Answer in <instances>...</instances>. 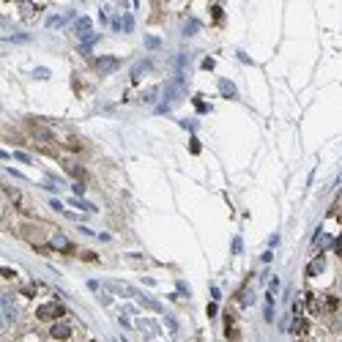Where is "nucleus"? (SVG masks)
<instances>
[{
  "label": "nucleus",
  "mask_w": 342,
  "mask_h": 342,
  "mask_svg": "<svg viewBox=\"0 0 342 342\" xmlns=\"http://www.w3.org/2000/svg\"><path fill=\"white\" fill-rule=\"evenodd\" d=\"M0 304H3V323L11 326L14 320H17V307H14V299H11V296H3V299H0Z\"/></svg>",
  "instance_id": "obj_1"
},
{
  "label": "nucleus",
  "mask_w": 342,
  "mask_h": 342,
  "mask_svg": "<svg viewBox=\"0 0 342 342\" xmlns=\"http://www.w3.org/2000/svg\"><path fill=\"white\" fill-rule=\"evenodd\" d=\"M90 30H93V22H90L88 17L77 19V25H74V33H77L80 39H83V42H88V39H93V33H90Z\"/></svg>",
  "instance_id": "obj_2"
},
{
  "label": "nucleus",
  "mask_w": 342,
  "mask_h": 342,
  "mask_svg": "<svg viewBox=\"0 0 342 342\" xmlns=\"http://www.w3.org/2000/svg\"><path fill=\"white\" fill-rule=\"evenodd\" d=\"M66 309L60 307V304H44V307H39V318L42 320H52V318H60Z\"/></svg>",
  "instance_id": "obj_3"
},
{
  "label": "nucleus",
  "mask_w": 342,
  "mask_h": 342,
  "mask_svg": "<svg viewBox=\"0 0 342 342\" xmlns=\"http://www.w3.org/2000/svg\"><path fill=\"white\" fill-rule=\"evenodd\" d=\"M118 69V58H99L96 60V71L99 74H110V71Z\"/></svg>",
  "instance_id": "obj_4"
},
{
  "label": "nucleus",
  "mask_w": 342,
  "mask_h": 342,
  "mask_svg": "<svg viewBox=\"0 0 342 342\" xmlns=\"http://www.w3.org/2000/svg\"><path fill=\"white\" fill-rule=\"evenodd\" d=\"M49 334H52L55 340H69V337H71V326L69 323H55L52 329H49Z\"/></svg>",
  "instance_id": "obj_5"
},
{
  "label": "nucleus",
  "mask_w": 342,
  "mask_h": 342,
  "mask_svg": "<svg viewBox=\"0 0 342 342\" xmlns=\"http://www.w3.org/2000/svg\"><path fill=\"white\" fill-rule=\"evenodd\" d=\"M323 265H326V263H323V257H315L312 263L307 265V274H309V277H318V274L323 271Z\"/></svg>",
  "instance_id": "obj_6"
},
{
  "label": "nucleus",
  "mask_w": 342,
  "mask_h": 342,
  "mask_svg": "<svg viewBox=\"0 0 342 342\" xmlns=\"http://www.w3.org/2000/svg\"><path fill=\"white\" fill-rule=\"evenodd\" d=\"M219 90H222V96H236V85L230 80H219Z\"/></svg>",
  "instance_id": "obj_7"
},
{
  "label": "nucleus",
  "mask_w": 342,
  "mask_h": 342,
  "mask_svg": "<svg viewBox=\"0 0 342 342\" xmlns=\"http://www.w3.org/2000/svg\"><path fill=\"white\" fill-rule=\"evenodd\" d=\"M290 331H293V334H304V331H307V320H304V318H296L293 323H290Z\"/></svg>",
  "instance_id": "obj_8"
},
{
  "label": "nucleus",
  "mask_w": 342,
  "mask_h": 342,
  "mask_svg": "<svg viewBox=\"0 0 342 342\" xmlns=\"http://www.w3.org/2000/svg\"><path fill=\"white\" fill-rule=\"evenodd\" d=\"M52 247H55V249H69V238L58 233V236H52Z\"/></svg>",
  "instance_id": "obj_9"
},
{
  "label": "nucleus",
  "mask_w": 342,
  "mask_h": 342,
  "mask_svg": "<svg viewBox=\"0 0 342 342\" xmlns=\"http://www.w3.org/2000/svg\"><path fill=\"white\" fill-rule=\"evenodd\" d=\"M195 30H197V22H195V19H189V25L183 28V33H186V36H192Z\"/></svg>",
  "instance_id": "obj_10"
},
{
  "label": "nucleus",
  "mask_w": 342,
  "mask_h": 342,
  "mask_svg": "<svg viewBox=\"0 0 342 342\" xmlns=\"http://www.w3.org/2000/svg\"><path fill=\"white\" fill-rule=\"evenodd\" d=\"M145 44H148V47H159V39H151V36H148V39H145Z\"/></svg>",
  "instance_id": "obj_11"
},
{
  "label": "nucleus",
  "mask_w": 342,
  "mask_h": 342,
  "mask_svg": "<svg viewBox=\"0 0 342 342\" xmlns=\"http://www.w3.org/2000/svg\"><path fill=\"white\" fill-rule=\"evenodd\" d=\"M189 148H192V154H197V151H200V142L192 140V142H189Z\"/></svg>",
  "instance_id": "obj_12"
},
{
  "label": "nucleus",
  "mask_w": 342,
  "mask_h": 342,
  "mask_svg": "<svg viewBox=\"0 0 342 342\" xmlns=\"http://www.w3.org/2000/svg\"><path fill=\"white\" fill-rule=\"evenodd\" d=\"M334 252L342 255V238H337V241H334Z\"/></svg>",
  "instance_id": "obj_13"
}]
</instances>
